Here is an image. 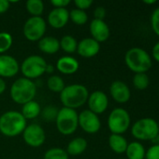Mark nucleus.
<instances>
[{"instance_id":"obj_26","label":"nucleus","mask_w":159,"mask_h":159,"mask_svg":"<svg viewBox=\"0 0 159 159\" xmlns=\"http://www.w3.org/2000/svg\"><path fill=\"white\" fill-rule=\"evenodd\" d=\"M47 87L51 91L60 93L65 89L66 86H65V82L61 76L52 75L47 80Z\"/></svg>"},{"instance_id":"obj_8","label":"nucleus","mask_w":159,"mask_h":159,"mask_svg":"<svg viewBox=\"0 0 159 159\" xmlns=\"http://www.w3.org/2000/svg\"><path fill=\"white\" fill-rule=\"evenodd\" d=\"M130 116L128 112L121 107L113 109L108 117V127L112 134L122 135L130 127Z\"/></svg>"},{"instance_id":"obj_27","label":"nucleus","mask_w":159,"mask_h":159,"mask_svg":"<svg viewBox=\"0 0 159 159\" xmlns=\"http://www.w3.org/2000/svg\"><path fill=\"white\" fill-rule=\"evenodd\" d=\"M69 19L77 25H83L88 20V15L85 10L74 8L69 11Z\"/></svg>"},{"instance_id":"obj_7","label":"nucleus","mask_w":159,"mask_h":159,"mask_svg":"<svg viewBox=\"0 0 159 159\" xmlns=\"http://www.w3.org/2000/svg\"><path fill=\"white\" fill-rule=\"evenodd\" d=\"M48 63L39 55H31L23 60L20 69L23 75V77L28 79H34L41 76L46 73Z\"/></svg>"},{"instance_id":"obj_41","label":"nucleus","mask_w":159,"mask_h":159,"mask_svg":"<svg viewBox=\"0 0 159 159\" xmlns=\"http://www.w3.org/2000/svg\"><path fill=\"white\" fill-rule=\"evenodd\" d=\"M152 143L155 144V145H159V134L152 141Z\"/></svg>"},{"instance_id":"obj_19","label":"nucleus","mask_w":159,"mask_h":159,"mask_svg":"<svg viewBox=\"0 0 159 159\" xmlns=\"http://www.w3.org/2000/svg\"><path fill=\"white\" fill-rule=\"evenodd\" d=\"M38 42V48L46 54H55L60 49L59 40L53 36H43Z\"/></svg>"},{"instance_id":"obj_16","label":"nucleus","mask_w":159,"mask_h":159,"mask_svg":"<svg viewBox=\"0 0 159 159\" xmlns=\"http://www.w3.org/2000/svg\"><path fill=\"white\" fill-rule=\"evenodd\" d=\"M90 33L92 38L98 43L108 40L111 34L109 25L104 20L97 19H94L90 23Z\"/></svg>"},{"instance_id":"obj_1","label":"nucleus","mask_w":159,"mask_h":159,"mask_svg":"<svg viewBox=\"0 0 159 159\" xmlns=\"http://www.w3.org/2000/svg\"><path fill=\"white\" fill-rule=\"evenodd\" d=\"M27 124L26 119L17 111H7L0 116V132L7 137H16L22 134Z\"/></svg>"},{"instance_id":"obj_10","label":"nucleus","mask_w":159,"mask_h":159,"mask_svg":"<svg viewBox=\"0 0 159 159\" xmlns=\"http://www.w3.org/2000/svg\"><path fill=\"white\" fill-rule=\"evenodd\" d=\"M22 138L25 143L31 147L41 146L46 140L45 130L38 124H30L26 126L22 132Z\"/></svg>"},{"instance_id":"obj_25","label":"nucleus","mask_w":159,"mask_h":159,"mask_svg":"<svg viewBox=\"0 0 159 159\" xmlns=\"http://www.w3.org/2000/svg\"><path fill=\"white\" fill-rule=\"evenodd\" d=\"M25 7L32 17H41L44 11V4L41 0H28Z\"/></svg>"},{"instance_id":"obj_11","label":"nucleus","mask_w":159,"mask_h":159,"mask_svg":"<svg viewBox=\"0 0 159 159\" xmlns=\"http://www.w3.org/2000/svg\"><path fill=\"white\" fill-rule=\"evenodd\" d=\"M79 127L89 134L97 133L101 128V122L98 116L92 111L84 110L79 115Z\"/></svg>"},{"instance_id":"obj_34","label":"nucleus","mask_w":159,"mask_h":159,"mask_svg":"<svg viewBox=\"0 0 159 159\" xmlns=\"http://www.w3.org/2000/svg\"><path fill=\"white\" fill-rule=\"evenodd\" d=\"M74 4L76 5L77 8L82 9V10H85L92 6L93 1L92 0H75Z\"/></svg>"},{"instance_id":"obj_24","label":"nucleus","mask_w":159,"mask_h":159,"mask_svg":"<svg viewBox=\"0 0 159 159\" xmlns=\"http://www.w3.org/2000/svg\"><path fill=\"white\" fill-rule=\"evenodd\" d=\"M60 43V48H62L65 52L68 54H72L77 51V47H78V42L76 38L72 35L67 34L64 35L61 40H59Z\"/></svg>"},{"instance_id":"obj_2","label":"nucleus","mask_w":159,"mask_h":159,"mask_svg":"<svg viewBox=\"0 0 159 159\" xmlns=\"http://www.w3.org/2000/svg\"><path fill=\"white\" fill-rule=\"evenodd\" d=\"M88 97L87 88L81 84L68 85L60 92V101L64 107L73 110L82 106L87 102Z\"/></svg>"},{"instance_id":"obj_22","label":"nucleus","mask_w":159,"mask_h":159,"mask_svg":"<svg viewBox=\"0 0 159 159\" xmlns=\"http://www.w3.org/2000/svg\"><path fill=\"white\" fill-rule=\"evenodd\" d=\"M126 154L128 159H144L146 150L141 143L132 142L128 143Z\"/></svg>"},{"instance_id":"obj_17","label":"nucleus","mask_w":159,"mask_h":159,"mask_svg":"<svg viewBox=\"0 0 159 159\" xmlns=\"http://www.w3.org/2000/svg\"><path fill=\"white\" fill-rule=\"evenodd\" d=\"M69 20V11L66 7H54L48 15L49 24L55 28H63Z\"/></svg>"},{"instance_id":"obj_28","label":"nucleus","mask_w":159,"mask_h":159,"mask_svg":"<svg viewBox=\"0 0 159 159\" xmlns=\"http://www.w3.org/2000/svg\"><path fill=\"white\" fill-rule=\"evenodd\" d=\"M149 84H150V79L149 76L146 75V73L135 74L133 77V85L137 89L144 90L148 88Z\"/></svg>"},{"instance_id":"obj_35","label":"nucleus","mask_w":159,"mask_h":159,"mask_svg":"<svg viewBox=\"0 0 159 159\" xmlns=\"http://www.w3.org/2000/svg\"><path fill=\"white\" fill-rule=\"evenodd\" d=\"M94 16H95V19H97V20H104V18L106 17V9H105V7H96L95 11H94Z\"/></svg>"},{"instance_id":"obj_4","label":"nucleus","mask_w":159,"mask_h":159,"mask_svg":"<svg viewBox=\"0 0 159 159\" xmlns=\"http://www.w3.org/2000/svg\"><path fill=\"white\" fill-rule=\"evenodd\" d=\"M125 62L129 70L135 74L146 73L153 65L149 53L141 48H132L125 55Z\"/></svg>"},{"instance_id":"obj_40","label":"nucleus","mask_w":159,"mask_h":159,"mask_svg":"<svg viewBox=\"0 0 159 159\" xmlns=\"http://www.w3.org/2000/svg\"><path fill=\"white\" fill-rule=\"evenodd\" d=\"M53 70H54V68H53V66H52V65H51V64H48V65H47L46 73L52 74V73H53Z\"/></svg>"},{"instance_id":"obj_29","label":"nucleus","mask_w":159,"mask_h":159,"mask_svg":"<svg viewBox=\"0 0 159 159\" xmlns=\"http://www.w3.org/2000/svg\"><path fill=\"white\" fill-rule=\"evenodd\" d=\"M43 159H68V155L66 150L55 147L46 151Z\"/></svg>"},{"instance_id":"obj_5","label":"nucleus","mask_w":159,"mask_h":159,"mask_svg":"<svg viewBox=\"0 0 159 159\" xmlns=\"http://www.w3.org/2000/svg\"><path fill=\"white\" fill-rule=\"evenodd\" d=\"M133 137L140 141H153L159 134L157 122L151 117H144L136 121L132 128Z\"/></svg>"},{"instance_id":"obj_43","label":"nucleus","mask_w":159,"mask_h":159,"mask_svg":"<svg viewBox=\"0 0 159 159\" xmlns=\"http://www.w3.org/2000/svg\"><path fill=\"white\" fill-rule=\"evenodd\" d=\"M157 125H158V129H159V121H158V122H157Z\"/></svg>"},{"instance_id":"obj_42","label":"nucleus","mask_w":159,"mask_h":159,"mask_svg":"<svg viewBox=\"0 0 159 159\" xmlns=\"http://www.w3.org/2000/svg\"><path fill=\"white\" fill-rule=\"evenodd\" d=\"M143 3H144V4H146V5H152V4H156V3H157V1H156V0H151V1H148V0L146 1V0H144V1H143Z\"/></svg>"},{"instance_id":"obj_6","label":"nucleus","mask_w":159,"mask_h":159,"mask_svg":"<svg viewBox=\"0 0 159 159\" xmlns=\"http://www.w3.org/2000/svg\"><path fill=\"white\" fill-rule=\"evenodd\" d=\"M79 115L76 110L63 107L58 111L55 120L58 131L63 135L73 134L79 127Z\"/></svg>"},{"instance_id":"obj_32","label":"nucleus","mask_w":159,"mask_h":159,"mask_svg":"<svg viewBox=\"0 0 159 159\" xmlns=\"http://www.w3.org/2000/svg\"><path fill=\"white\" fill-rule=\"evenodd\" d=\"M151 26L154 33L159 36V7H157L151 16Z\"/></svg>"},{"instance_id":"obj_30","label":"nucleus","mask_w":159,"mask_h":159,"mask_svg":"<svg viewBox=\"0 0 159 159\" xmlns=\"http://www.w3.org/2000/svg\"><path fill=\"white\" fill-rule=\"evenodd\" d=\"M13 43V39L10 34L7 32H0V54L7 51Z\"/></svg>"},{"instance_id":"obj_13","label":"nucleus","mask_w":159,"mask_h":159,"mask_svg":"<svg viewBox=\"0 0 159 159\" xmlns=\"http://www.w3.org/2000/svg\"><path fill=\"white\" fill-rule=\"evenodd\" d=\"M110 93L112 99L119 103L127 102L131 97V91L128 86L121 80H115L112 83Z\"/></svg>"},{"instance_id":"obj_38","label":"nucleus","mask_w":159,"mask_h":159,"mask_svg":"<svg viewBox=\"0 0 159 159\" xmlns=\"http://www.w3.org/2000/svg\"><path fill=\"white\" fill-rule=\"evenodd\" d=\"M152 55H153V58L155 59V61L159 62V41L153 47Z\"/></svg>"},{"instance_id":"obj_37","label":"nucleus","mask_w":159,"mask_h":159,"mask_svg":"<svg viewBox=\"0 0 159 159\" xmlns=\"http://www.w3.org/2000/svg\"><path fill=\"white\" fill-rule=\"evenodd\" d=\"M9 3L7 0H0V14L5 13L9 8Z\"/></svg>"},{"instance_id":"obj_39","label":"nucleus","mask_w":159,"mask_h":159,"mask_svg":"<svg viewBox=\"0 0 159 159\" xmlns=\"http://www.w3.org/2000/svg\"><path fill=\"white\" fill-rule=\"evenodd\" d=\"M6 88H7V85H6L5 80L2 77H0V94H2L6 90Z\"/></svg>"},{"instance_id":"obj_3","label":"nucleus","mask_w":159,"mask_h":159,"mask_svg":"<svg viewBox=\"0 0 159 159\" xmlns=\"http://www.w3.org/2000/svg\"><path fill=\"white\" fill-rule=\"evenodd\" d=\"M37 94V85L31 79L20 77L16 79L10 87V97L18 104H25L31 101Z\"/></svg>"},{"instance_id":"obj_14","label":"nucleus","mask_w":159,"mask_h":159,"mask_svg":"<svg viewBox=\"0 0 159 159\" xmlns=\"http://www.w3.org/2000/svg\"><path fill=\"white\" fill-rule=\"evenodd\" d=\"M20 70L17 60L7 54L0 55V77H13Z\"/></svg>"},{"instance_id":"obj_15","label":"nucleus","mask_w":159,"mask_h":159,"mask_svg":"<svg viewBox=\"0 0 159 159\" xmlns=\"http://www.w3.org/2000/svg\"><path fill=\"white\" fill-rule=\"evenodd\" d=\"M100 50V45L97 41L92 37H87L82 39L78 43L77 52L80 56L83 58H92L98 54Z\"/></svg>"},{"instance_id":"obj_20","label":"nucleus","mask_w":159,"mask_h":159,"mask_svg":"<svg viewBox=\"0 0 159 159\" xmlns=\"http://www.w3.org/2000/svg\"><path fill=\"white\" fill-rule=\"evenodd\" d=\"M109 145L116 154H124L127 151L128 143L123 135L112 134L109 137Z\"/></svg>"},{"instance_id":"obj_23","label":"nucleus","mask_w":159,"mask_h":159,"mask_svg":"<svg viewBox=\"0 0 159 159\" xmlns=\"http://www.w3.org/2000/svg\"><path fill=\"white\" fill-rule=\"evenodd\" d=\"M40 113H41L40 105L36 101H31V102L23 104L22 107V112H21V114L23 116V117L26 120L34 119V118L37 117L40 115Z\"/></svg>"},{"instance_id":"obj_36","label":"nucleus","mask_w":159,"mask_h":159,"mask_svg":"<svg viewBox=\"0 0 159 159\" xmlns=\"http://www.w3.org/2000/svg\"><path fill=\"white\" fill-rule=\"evenodd\" d=\"M69 3L70 0H51V4L54 7H66Z\"/></svg>"},{"instance_id":"obj_18","label":"nucleus","mask_w":159,"mask_h":159,"mask_svg":"<svg viewBox=\"0 0 159 159\" xmlns=\"http://www.w3.org/2000/svg\"><path fill=\"white\" fill-rule=\"evenodd\" d=\"M79 61L71 56H63L56 62V69L64 75H72L79 70Z\"/></svg>"},{"instance_id":"obj_31","label":"nucleus","mask_w":159,"mask_h":159,"mask_svg":"<svg viewBox=\"0 0 159 159\" xmlns=\"http://www.w3.org/2000/svg\"><path fill=\"white\" fill-rule=\"evenodd\" d=\"M58 109L55 107V106H52V105H49V106H46L43 110H41V116H42V118L47 121V122H52V121H55L56 120V117H57V115H58Z\"/></svg>"},{"instance_id":"obj_21","label":"nucleus","mask_w":159,"mask_h":159,"mask_svg":"<svg viewBox=\"0 0 159 159\" xmlns=\"http://www.w3.org/2000/svg\"><path fill=\"white\" fill-rule=\"evenodd\" d=\"M87 148V142L82 137L73 139L67 147V153L69 156H79L82 154Z\"/></svg>"},{"instance_id":"obj_33","label":"nucleus","mask_w":159,"mask_h":159,"mask_svg":"<svg viewBox=\"0 0 159 159\" xmlns=\"http://www.w3.org/2000/svg\"><path fill=\"white\" fill-rule=\"evenodd\" d=\"M146 159H159V145H152L145 155Z\"/></svg>"},{"instance_id":"obj_12","label":"nucleus","mask_w":159,"mask_h":159,"mask_svg":"<svg viewBox=\"0 0 159 159\" xmlns=\"http://www.w3.org/2000/svg\"><path fill=\"white\" fill-rule=\"evenodd\" d=\"M87 103L89 110L98 116L107 110L109 106V99L103 91L97 90L89 94Z\"/></svg>"},{"instance_id":"obj_9","label":"nucleus","mask_w":159,"mask_h":159,"mask_svg":"<svg viewBox=\"0 0 159 159\" xmlns=\"http://www.w3.org/2000/svg\"><path fill=\"white\" fill-rule=\"evenodd\" d=\"M23 35L29 41H39L46 32V21L42 17H30L23 24Z\"/></svg>"}]
</instances>
